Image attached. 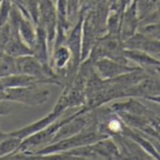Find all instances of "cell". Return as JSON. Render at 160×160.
<instances>
[{"label": "cell", "mask_w": 160, "mask_h": 160, "mask_svg": "<svg viewBox=\"0 0 160 160\" xmlns=\"http://www.w3.org/2000/svg\"><path fill=\"white\" fill-rule=\"evenodd\" d=\"M109 128L113 131H119L121 129V125H120V122L118 121L114 120V121H111L109 122Z\"/></svg>", "instance_id": "obj_2"}, {"label": "cell", "mask_w": 160, "mask_h": 160, "mask_svg": "<svg viewBox=\"0 0 160 160\" xmlns=\"http://www.w3.org/2000/svg\"><path fill=\"white\" fill-rule=\"evenodd\" d=\"M10 99L18 100L20 102L29 104L30 106H36L42 104L47 99L48 93L45 90H38V89H23L11 90Z\"/></svg>", "instance_id": "obj_1"}]
</instances>
